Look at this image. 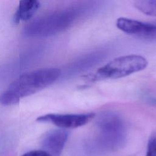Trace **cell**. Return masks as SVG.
I'll return each mask as SVG.
<instances>
[{
	"mask_svg": "<svg viewBox=\"0 0 156 156\" xmlns=\"http://www.w3.org/2000/svg\"><path fill=\"white\" fill-rule=\"evenodd\" d=\"M96 125L105 144L113 148L118 146L125 138V125L116 113L105 112L97 118Z\"/></svg>",
	"mask_w": 156,
	"mask_h": 156,
	"instance_id": "obj_4",
	"label": "cell"
},
{
	"mask_svg": "<svg viewBox=\"0 0 156 156\" xmlns=\"http://www.w3.org/2000/svg\"><path fill=\"white\" fill-rule=\"evenodd\" d=\"M95 116L94 113L79 114L48 113L38 116L36 121L40 122H50L60 129H75L88 123Z\"/></svg>",
	"mask_w": 156,
	"mask_h": 156,
	"instance_id": "obj_5",
	"label": "cell"
},
{
	"mask_svg": "<svg viewBox=\"0 0 156 156\" xmlns=\"http://www.w3.org/2000/svg\"><path fill=\"white\" fill-rule=\"evenodd\" d=\"M79 9L60 10L37 18L23 29V34L30 38H43L55 35L68 28L79 15Z\"/></svg>",
	"mask_w": 156,
	"mask_h": 156,
	"instance_id": "obj_2",
	"label": "cell"
},
{
	"mask_svg": "<svg viewBox=\"0 0 156 156\" xmlns=\"http://www.w3.org/2000/svg\"><path fill=\"white\" fill-rule=\"evenodd\" d=\"M146 156H156V132H154L149 138Z\"/></svg>",
	"mask_w": 156,
	"mask_h": 156,
	"instance_id": "obj_10",
	"label": "cell"
},
{
	"mask_svg": "<svg viewBox=\"0 0 156 156\" xmlns=\"http://www.w3.org/2000/svg\"><path fill=\"white\" fill-rule=\"evenodd\" d=\"M22 156H51L43 150H35L27 152Z\"/></svg>",
	"mask_w": 156,
	"mask_h": 156,
	"instance_id": "obj_11",
	"label": "cell"
},
{
	"mask_svg": "<svg viewBox=\"0 0 156 156\" xmlns=\"http://www.w3.org/2000/svg\"><path fill=\"white\" fill-rule=\"evenodd\" d=\"M133 5L143 13L156 16V0H138L133 2Z\"/></svg>",
	"mask_w": 156,
	"mask_h": 156,
	"instance_id": "obj_9",
	"label": "cell"
},
{
	"mask_svg": "<svg viewBox=\"0 0 156 156\" xmlns=\"http://www.w3.org/2000/svg\"><path fill=\"white\" fill-rule=\"evenodd\" d=\"M69 135L66 129H52L44 134L41 145L42 150L48 153L51 156H60L65 145Z\"/></svg>",
	"mask_w": 156,
	"mask_h": 156,
	"instance_id": "obj_7",
	"label": "cell"
},
{
	"mask_svg": "<svg viewBox=\"0 0 156 156\" xmlns=\"http://www.w3.org/2000/svg\"><path fill=\"white\" fill-rule=\"evenodd\" d=\"M61 71L55 68H47L32 71L20 76L0 94V104L9 106L18 103L55 82Z\"/></svg>",
	"mask_w": 156,
	"mask_h": 156,
	"instance_id": "obj_1",
	"label": "cell"
},
{
	"mask_svg": "<svg viewBox=\"0 0 156 156\" xmlns=\"http://www.w3.org/2000/svg\"><path fill=\"white\" fill-rule=\"evenodd\" d=\"M40 7V2L35 0L21 1L13 15V21L15 24L30 20Z\"/></svg>",
	"mask_w": 156,
	"mask_h": 156,
	"instance_id": "obj_8",
	"label": "cell"
},
{
	"mask_svg": "<svg viewBox=\"0 0 156 156\" xmlns=\"http://www.w3.org/2000/svg\"><path fill=\"white\" fill-rule=\"evenodd\" d=\"M147 64V60L140 55L120 56L100 67L94 73L86 76V77L91 81L121 78L144 69Z\"/></svg>",
	"mask_w": 156,
	"mask_h": 156,
	"instance_id": "obj_3",
	"label": "cell"
},
{
	"mask_svg": "<svg viewBox=\"0 0 156 156\" xmlns=\"http://www.w3.org/2000/svg\"><path fill=\"white\" fill-rule=\"evenodd\" d=\"M117 27L122 32L146 39H156V24L121 17L116 20Z\"/></svg>",
	"mask_w": 156,
	"mask_h": 156,
	"instance_id": "obj_6",
	"label": "cell"
}]
</instances>
